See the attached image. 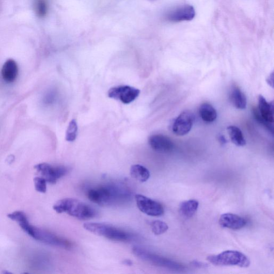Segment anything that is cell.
Returning <instances> with one entry per match:
<instances>
[{"label": "cell", "instance_id": "cell-1", "mask_svg": "<svg viewBox=\"0 0 274 274\" xmlns=\"http://www.w3.org/2000/svg\"><path fill=\"white\" fill-rule=\"evenodd\" d=\"M88 199L100 206H113L126 204L132 200L133 194L126 185L109 183L89 189Z\"/></svg>", "mask_w": 274, "mask_h": 274}, {"label": "cell", "instance_id": "cell-2", "mask_svg": "<svg viewBox=\"0 0 274 274\" xmlns=\"http://www.w3.org/2000/svg\"><path fill=\"white\" fill-rule=\"evenodd\" d=\"M53 209L58 214L67 213L70 216L82 220L92 219L96 215L93 208L73 198H65L58 201L53 206Z\"/></svg>", "mask_w": 274, "mask_h": 274}, {"label": "cell", "instance_id": "cell-3", "mask_svg": "<svg viewBox=\"0 0 274 274\" xmlns=\"http://www.w3.org/2000/svg\"><path fill=\"white\" fill-rule=\"evenodd\" d=\"M22 229L29 235L46 244L63 248L68 249L72 244L68 240L56 235L49 231L44 230L31 226L28 220L19 224Z\"/></svg>", "mask_w": 274, "mask_h": 274}, {"label": "cell", "instance_id": "cell-4", "mask_svg": "<svg viewBox=\"0 0 274 274\" xmlns=\"http://www.w3.org/2000/svg\"><path fill=\"white\" fill-rule=\"evenodd\" d=\"M83 227L85 229L96 235L114 241H129L135 238L133 233L106 224L87 223L83 225Z\"/></svg>", "mask_w": 274, "mask_h": 274}, {"label": "cell", "instance_id": "cell-5", "mask_svg": "<svg viewBox=\"0 0 274 274\" xmlns=\"http://www.w3.org/2000/svg\"><path fill=\"white\" fill-rule=\"evenodd\" d=\"M207 260L216 266H237L247 268L250 265V260L245 254L233 250H228L217 255L209 256Z\"/></svg>", "mask_w": 274, "mask_h": 274}, {"label": "cell", "instance_id": "cell-6", "mask_svg": "<svg viewBox=\"0 0 274 274\" xmlns=\"http://www.w3.org/2000/svg\"><path fill=\"white\" fill-rule=\"evenodd\" d=\"M133 252L137 257L153 265L175 271L185 270V267L183 265L150 252L141 247L137 246L133 247Z\"/></svg>", "mask_w": 274, "mask_h": 274}, {"label": "cell", "instance_id": "cell-7", "mask_svg": "<svg viewBox=\"0 0 274 274\" xmlns=\"http://www.w3.org/2000/svg\"><path fill=\"white\" fill-rule=\"evenodd\" d=\"M135 200L139 210L149 216L158 217L164 214V208L161 204L145 195L136 194Z\"/></svg>", "mask_w": 274, "mask_h": 274}, {"label": "cell", "instance_id": "cell-8", "mask_svg": "<svg viewBox=\"0 0 274 274\" xmlns=\"http://www.w3.org/2000/svg\"><path fill=\"white\" fill-rule=\"evenodd\" d=\"M35 169L47 182L55 184L57 181L67 175L68 169L64 166H53L46 163L36 165Z\"/></svg>", "mask_w": 274, "mask_h": 274}, {"label": "cell", "instance_id": "cell-9", "mask_svg": "<svg viewBox=\"0 0 274 274\" xmlns=\"http://www.w3.org/2000/svg\"><path fill=\"white\" fill-rule=\"evenodd\" d=\"M140 92V90L132 87L119 86L110 89L108 91V96L110 98L129 104L135 100Z\"/></svg>", "mask_w": 274, "mask_h": 274}, {"label": "cell", "instance_id": "cell-10", "mask_svg": "<svg viewBox=\"0 0 274 274\" xmlns=\"http://www.w3.org/2000/svg\"><path fill=\"white\" fill-rule=\"evenodd\" d=\"M194 119V114L190 111L186 110L182 113L173 123V133L178 136L187 134L192 128Z\"/></svg>", "mask_w": 274, "mask_h": 274}, {"label": "cell", "instance_id": "cell-11", "mask_svg": "<svg viewBox=\"0 0 274 274\" xmlns=\"http://www.w3.org/2000/svg\"><path fill=\"white\" fill-rule=\"evenodd\" d=\"M195 15L193 6L185 5L179 6L167 13L166 18L171 22H180L192 20Z\"/></svg>", "mask_w": 274, "mask_h": 274}, {"label": "cell", "instance_id": "cell-12", "mask_svg": "<svg viewBox=\"0 0 274 274\" xmlns=\"http://www.w3.org/2000/svg\"><path fill=\"white\" fill-rule=\"evenodd\" d=\"M149 144L155 151L167 153L171 152L174 148L172 140L162 135H154L149 137Z\"/></svg>", "mask_w": 274, "mask_h": 274}, {"label": "cell", "instance_id": "cell-13", "mask_svg": "<svg viewBox=\"0 0 274 274\" xmlns=\"http://www.w3.org/2000/svg\"><path fill=\"white\" fill-rule=\"evenodd\" d=\"M219 224L222 227L228 229L239 230L246 226L247 221L238 215L226 213L221 215Z\"/></svg>", "mask_w": 274, "mask_h": 274}, {"label": "cell", "instance_id": "cell-14", "mask_svg": "<svg viewBox=\"0 0 274 274\" xmlns=\"http://www.w3.org/2000/svg\"><path fill=\"white\" fill-rule=\"evenodd\" d=\"M18 66L16 62L9 59L3 64L2 68V76L3 80L8 83L14 82L18 75Z\"/></svg>", "mask_w": 274, "mask_h": 274}, {"label": "cell", "instance_id": "cell-15", "mask_svg": "<svg viewBox=\"0 0 274 274\" xmlns=\"http://www.w3.org/2000/svg\"><path fill=\"white\" fill-rule=\"evenodd\" d=\"M259 112L263 118L269 123L274 122V105L268 102L262 95L259 96Z\"/></svg>", "mask_w": 274, "mask_h": 274}, {"label": "cell", "instance_id": "cell-16", "mask_svg": "<svg viewBox=\"0 0 274 274\" xmlns=\"http://www.w3.org/2000/svg\"><path fill=\"white\" fill-rule=\"evenodd\" d=\"M230 100L232 105L239 109H244L246 107L247 99L242 91L236 86L232 88L230 95Z\"/></svg>", "mask_w": 274, "mask_h": 274}, {"label": "cell", "instance_id": "cell-17", "mask_svg": "<svg viewBox=\"0 0 274 274\" xmlns=\"http://www.w3.org/2000/svg\"><path fill=\"white\" fill-rule=\"evenodd\" d=\"M199 202L196 200H189L183 202L180 206V211L183 216L190 218L197 212Z\"/></svg>", "mask_w": 274, "mask_h": 274}, {"label": "cell", "instance_id": "cell-18", "mask_svg": "<svg viewBox=\"0 0 274 274\" xmlns=\"http://www.w3.org/2000/svg\"><path fill=\"white\" fill-rule=\"evenodd\" d=\"M199 114L202 120L207 123H212L217 118L216 110L211 104L207 103L201 104L199 108Z\"/></svg>", "mask_w": 274, "mask_h": 274}, {"label": "cell", "instance_id": "cell-19", "mask_svg": "<svg viewBox=\"0 0 274 274\" xmlns=\"http://www.w3.org/2000/svg\"><path fill=\"white\" fill-rule=\"evenodd\" d=\"M130 175L135 180L144 183L149 179L150 173L146 167L140 165H135L130 168Z\"/></svg>", "mask_w": 274, "mask_h": 274}, {"label": "cell", "instance_id": "cell-20", "mask_svg": "<svg viewBox=\"0 0 274 274\" xmlns=\"http://www.w3.org/2000/svg\"><path fill=\"white\" fill-rule=\"evenodd\" d=\"M228 134L234 145L238 146H244L246 145L243 134L241 130L236 126H229L227 128Z\"/></svg>", "mask_w": 274, "mask_h": 274}, {"label": "cell", "instance_id": "cell-21", "mask_svg": "<svg viewBox=\"0 0 274 274\" xmlns=\"http://www.w3.org/2000/svg\"><path fill=\"white\" fill-rule=\"evenodd\" d=\"M34 8L36 14L39 17L46 16L48 12V4L46 0H35Z\"/></svg>", "mask_w": 274, "mask_h": 274}, {"label": "cell", "instance_id": "cell-22", "mask_svg": "<svg viewBox=\"0 0 274 274\" xmlns=\"http://www.w3.org/2000/svg\"><path fill=\"white\" fill-rule=\"evenodd\" d=\"M152 232L155 235H160L165 233L168 230V226L164 222L156 220L151 223Z\"/></svg>", "mask_w": 274, "mask_h": 274}, {"label": "cell", "instance_id": "cell-23", "mask_svg": "<svg viewBox=\"0 0 274 274\" xmlns=\"http://www.w3.org/2000/svg\"><path fill=\"white\" fill-rule=\"evenodd\" d=\"M78 133V126L75 120L70 121L67 130L66 139L68 141H74Z\"/></svg>", "mask_w": 274, "mask_h": 274}, {"label": "cell", "instance_id": "cell-24", "mask_svg": "<svg viewBox=\"0 0 274 274\" xmlns=\"http://www.w3.org/2000/svg\"><path fill=\"white\" fill-rule=\"evenodd\" d=\"M253 114L257 121H258L260 124H262V125L264 127H266L267 129H269L270 132L273 134V126L272 125V123L265 121L263 118L262 116L260 115L259 110L256 108L253 109Z\"/></svg>", "mask_w": 274, "mask_h": 274}, {"label": "cell", "instance_id": "cell-25", "mask_svg": "<svg viewBox=\"0 0 274 274\" xmlns=\"http://www.w3.org/2000/svg\"><path fill=\"white\" fill-rule=\"evenodd\" d=\"M36 190L41 193H45L47 191L46 181L43 178H36L34 179Z\"/></svg>", "mask_w": 274, "mask_h": 274}, {"label": "cell", "instance_id": "cell-26", "mask_svg": "<svg viewBox=\"0 0 274 274\" xmlns=\"http://www.w3.org/2000/svg\"><path fill=\"white\" fill-rule=\"evenodd\" d=\"M192 265H194V266L196 267H200V268H203V267H205L206 265L204 264L203 263H201L200 262H192Z\"/></svg>", "mask_w": 274, "mask_h": 274}, {"label": "cell", "instance_id": "cell-27", "mask_svg": "<svg viewBox=\"0 0 274 274\" xmlns=\"http://www.w3.org/2000/svg\"><path fill=\"white\" fill-rule=\"evenodd\" d=\"M273 79H274V76H273V73H272L268 79H267V83H268L272 88H273V82H274Z\"/></svg>", "mask_w": 274, "mask_h": 274}, {"label": "cell", "instance_id": "cell-28", "mask_svg": "<svg viewBox=\"0 0 274 274\" xmlns=\"http://www.w3.org/2000/svg\"><path fill=\"white\" fill-rule=\"evenodd\" d=\"M123 264L129 266H131L133 264L132 261L130 260H126L125 261H123Z\"/></svg>", "mask_w": 274, "mask_h": 274}]
</instances>
